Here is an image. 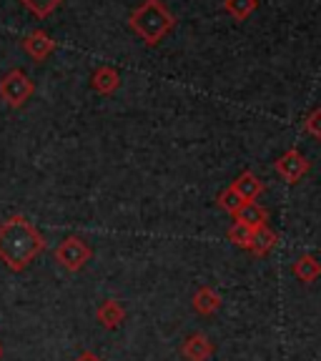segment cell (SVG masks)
I'll return each mask as SVG.
<instances>
[{
	"mask_svg": "<svg viewBox=\"0 0 321 361\" xmlns=\"http://www.w3.org/2000/svg\"><path fill=\"white\" fill-rule=\"evenodd\" d=\"M45 251L43 233L25 216L13 214L0 224V261L11 271H25Z\"/></svg>",
	"mask_w": 321,
	"mask_h": 361,
	"instance_id": "obj_1",
	"label": "cell"
},
{
	"mask_svg": "<svg viewBox=\"0 0 321 361\" xmlns=\"http://www.w3.org/2000/svg\"><path fill=\"white\" fill-rule=\"evenodd\" d=\"M128 25L146 45H158L174 30L176 16L164 6V0H143L128 18Z\"/></svg>",
	"mask_w": 321,
	"mask_h": 361,
	"instance_id": "obj_2",
	"label": "cell"
},
{
	"mask_svg": "<svg viewBox=\"0 0 321 361\" xmlns=\"http://www.w3.org/2000/svg\"><path fill=\"white\" fill-rule=\"evenodd\" d=\"M35 93V85L28 75L23 73L20 68L6 73L0 78V101L11 108H23Z\"/></svg>",
	"mask_w": 321,
	"mask_h": 361,
	"instance_id": "obj_3",
	"label": "cell"
},
{
	"mask_svg": "<svg viewBox=\"0 0 321 361\" xmlns=\"http://www.w3.org/2000/svg\"><path fill=\"white\" fill-rule=\"evenodd\" d=\"M90 256H93V248H90L80 236H75V233L73 236H66L56 248V261L66 271H71V274H78V271L90 261Z\"/></svg>",
	"mask_w": 321,
	"mask_h": 361,
	"instance_id": "obj_4",
	"label": "cell"
},
{
	"mask_svg": "<svg viewBox=\"0 0 321 361\" xmlns=\"http://www.w3.org/2000/svg\"><path fill=\"white\" fill-rule=\"evenodd\" d=\"M309 169H311L309 158H306L299 148H289V151H284L281 156L274 161V171H277L286 183H299V180L309 173Z\"/></svg>",
	"mask_w": 321,
	"mask_h": 361,
	"instance_id": "obj_5",
	"label": "cell"
},
{
	"mask_svg": "<svg viewBox=\"0 0 321 361\" xmlns=\"http://www.w3.org/2000/svg\"><path fill=\"white\" fill-rule=\"evenodd\" d=\"M23 51L28 53L35 63H43L45 58L56 51V40L45 33V30H33L30 35L23 38Z\"/></svg>",
	"mask_w": 321,
	"mask_h": 361,
	"instance_id": "obj_6",
	"label": "cell"
},
{
	"mask_svg": "<svg viewBox=\"0 0 321 361\" xmlns=\"http://www.w3.org/2000/svg\"><path fill=\"white\" fill-rule=\"evenodd\" d=\"M214 344H211V338L206 334H191V336L183 341L181 346V356L186 361H209L214 356Z\"/></svg>",
	"mask_w": 321,
	"mask_h": 361,
	"instance_id": "obj_7",
	"label": "cell"
},
{
	"mask_svg": "<svg viewBox=\"0 0 321 361\" xmlns=\"http://www.w3.org/2000/svg\"><path fill=\"white\" fill-rule=\"evenodd\" d=\"M90 88L101 96H111L121 88V73L113 66H98L90 75Z\"/></svg>",
	"mask_w": 321,
	"mask_h": 361,
	"instance_id": "obj_8",
	"label": "cell"
},
{
	"mask_svg": "<svg viewBox=\"0 0 321 361\" xmlns=\"http://www.w3.org/2000/svg\"><path fill=\"white\" fill-rule=\"evenodd\" d=\"M191 306H193V311H196V314L211 316V314H216V311H219L221 306H224V299H221V293L216 291V288L201 286L196 293H193Z\"/></svg>",
	"mask_w": 321,
	"mask_h": 361,
	"instance_id": "obj_9",
	"label": "cell"
},
{
	"mask_svg": "<svg viewBox=\"0 0 321 361\" xmlns=\"http://www.w3.org/2000/svg\"><path fill=\"white\" fill-rule=\"evenodd\" d=\"M96 322L101 324L103 329L113 331V329H119L121 324L126 322V309L119 304L116 299H106L101 306L96 309Z\"/></svg>",
	"mask_w": 321,
	"mask_h": 361,
	"instance_id": "obj_10",
	"label": "cell"
},
{
	"mask_svg": "<svg viewBox=\"0 0 321 361\" xmlns=\"http://www.w3.org/2000/svg\"><path fill=\"white\" fill-rule=\"evenodd\" d=\"M234 219H236V224L246 226V228H251V231H256V228H261V226H269V214H266L264 206H259L256 201L243 203L241 209L234 214Z\"/></svg>",
	"mask_w": 321,
	"mask_h": 361,
	"instance_id": "obj_11",
	"label": "cell"
},
{
	"mask_svg": "<svg viewBox=\"0 0 321 361\" xmlns=\"http://www.w3.org/2000/svg\"><path fill=\"white\" fill-rule=\"evenodd\" d=\"M231 188L243 198V201L251 203L264 193V180H261L256 173H251V171H243V173L231 183Z\"/></svg>",
	"mask_w": 321,
	"mask_h": 361,
	"instance_id": "obj_12",
	"label": "cell"
},
{
	"mask_svg": "<svg viewBox=\"0 0 321 361\" xmlns=\"http://www.w3.org/2000/svg\"><path fill=\"white\" fill-rule=\"evenodd\" d=\"M291 271H293V276L299 279L301 283H314L321 279V261L311 254H304L293 261Z\"/></svg>",
	"mask_w": 321,
	"mask_h": 361,
	"instance_id": "obj_13",
	"label": "cell"
},
{
	"mask_svg": "<svg viewBox=\"0 0 321 361\" xmlns=\"http://www.w3.org/2000/svg\"><path fill=\"white\" fill-rule=\"evenodd\" d=\"M277 243H279V233L271 231L269 226H261V228H256V231L251 233V248H248V251L256 256H266L277 248Z\"/></svg>",
	"mask_w": 321,
	"mask_h": 361,
	"instance_id": "obj_14",
	"label": "cell"
},
{
	"mask_svg": "<svg viewBox=\"0 0 321 361\" xmlns=\"http://www.w3.org/2000/svg\"><path fill=\"white\" fill-rule=\"evenodd\" d=\"M256 8H259V0H224V11L234 20H246Z\"/></svg>",
	"mask_w": 321,
	"mask_h": 361,
	"instance_id": "obj_15",
	"label": "cell"
},
{
	"mask_svg": "<svg viewBox=\"0 0 321 361\" xmlns=\"http://www.w3.org/2000/svg\"><path fill=\"white\" fill-rule=\"evenodd\" d=\"M20 3L25 11H30L38 18H48L51 13H56L63 6V0H20Z\"/></svg>",
	"mask_w": 321,
	"mask_h": 361,
	"instance_id": "obj_16",
	"label": "cell"
},
{
	"mask_svg": "<svg viewBox=\"0 0 321 361\" xmlns=\"http://www.w3.org/2000/svg\"><path fill=\"white\" fill-rule=\"evenodd\" d=\"M216 203H219V206L226 211V214H231V216H234V214H236V211L241 209V206H243V203H246V201H243V198L238 196V193L234 191L231 186H229V188H224V191L219 193V198H216Z\"/></svg>",
	"mask_w": 321,
	"mask_h": 361,
	"instance_id": "obj_17",
	"label": "cell"
},
{
	"mask_svg": "<svg viewBox=\"0 0 321 361\" xmlns=\"http://www.w3.org/2000/svg\"><path fill=\"white\" fill-rule=\"evenodd\" d=\"M251 228H246V226H241V224H234L231 228H229V233H226V236H229V241L234 243V246H238V248H251Z\"/></svg>",
	"mask_w": 321,
	"mask_h": 361,
	"instance_id": "obj_18",
	"label": "cell"
},
{
	"mask_svg": "<svg viewBox=\"0 0 321 361\" xmlns=\"http://www.w3.org/2000/svg\"><path fill=\"white\" fill-rule=\"evenodd\" d=\"M304 128H306V133H309V135H314L316 141H321V106L314 108V111L306 116Z\"/></svg>",
	"mask_w": 321,
	"mask_h": 361,
	"instance_id": "obj_19",
	"label": "cell"
},
{
	"mask_svg": "<svg viewBox=\"0 0 321 361\" xmlns=\"http://www.w3.org/2000/svg\"><path fill=\"white\" fill-rule=\"evenodd\" d=\"M75 361H101V356L93 354V351H83V354L75 356Z\"/></svg>",
	"mask_w": 321,
	"mask_h": 361,
	"instance_id": "obj_20",
	"label": "cell"
},
{
	"mask_svg": "<svg viewBox=\"0 0 321 361\" xmlns=\"http://www.w3.org/2000/svg\"><path fill=\"white\" fill-rule=\"evenodd\" d=\"M0 356H3V346H0Z\"/></svg>",
	"mask_w": 321,
	"mask_h": 361,
	"instance_id": "obj_21",
	"label": "cell"
}]
</instances>
